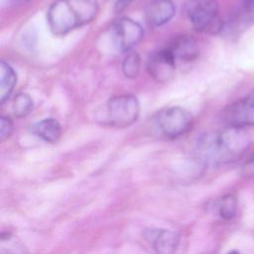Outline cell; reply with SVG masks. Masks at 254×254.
Instances as JSON below:
<instances>
[{
  "instance_id": "cell-22",
  "label": "cell",
  "mask_w": 254,
  "mask_h": 254,
  "mask_svg": "<svg viewBox=\"0 0 254 254\" xmlns=\"http://www.w3.org/2000/svg\"><path fill=\"white\" fill-rule=\"evenodd\" d=\"M227 254H239L237 251H231V252H228Z\"/></svg>"
},
{
  "instance_id": "cell-4",
  "label": "cell",
  "mask_w": 254,
  "mask_h": 254,
  "mask_svg": "<svg viewBox=\"0 0 254 254\" xmlns=\"http://www.w3.org/2000/svg\"><path fill=\"white\" fill-rule=\"evenodd\" d=\"M192 122L191 114L179 106L164 108L155 118L158 131L168 139H176L188 133L192 127Z\"/></svg>"
},
{
  "instance_id": "cell-12",
  "label": "cell",
  "mask_w": 254,
  "mask_h": 254,
  "mask_svg": "<svg viewBox=\"0 0 254 254\" xmlns=\"http://www.w3.org/2000/svg\"><path fill=\"white\" fill-rule=\"evenodd\" d=\"M31 132L37 137L49 143H56L62 135V127L58 120L46 118L31 127Z\"/></svg>"
},
{
  "instance_id": "cell-1",
  "label": "cell",
  "mask_w": 254,
  "mask_h": 254,
  "mask_svg": "<svg viewBox=\"0 0 254 254\" xmlns=\"http://www.w3.org/2000/svg\"><path fill=\"white\" fill-rule=\"evenodd\" d=\"M250 144V136L244 128L227 127L203 134L197 141L196 152L202 163L219 165L236 160Z\"/></svg>"
},
{
  "instance_id": "cell-11",
  "label": "cell",
  "mask_w": 254,
  "mask_h": 254,
  "mask_svg": "<svg viewBox=\"0 0 254 254\" xmlns=\"http://www.w3.org/2000/svg\"><path fill=\"white\" fill-rule=\"evenodd\" d=\"M168 48L171 50L176 60L190 62L193 61L198 56L197 43L190 36L183 35L177 37Z\"/></svg>"
},
{
  "instance_id": "cell-5",
  "label": "cell",
  "mask_w": 254,
  "mask_h": 254,
  "mask_svg": "<svg viewBox=\"0 0 254 254\" xmlns=\"http://www.w3.org/2000/svg\"><path fill=\"white\" fill-rule=\"evenodd\" d=\"M107 120L115 127H127L139 117L140 104L138 99L130 94L117 95L109 99L106 106Z\"/></svg>"
},
{
  "instance_id": "cell-8",
  "label": "cell",
  "mask_w": 254,
  "mask_h": 254,
  "mask_svg": "<svg viewBox=\"0 0 254 254\" xmlns=\"http://www.w3.org/2000/svg\"><path fill=\"white\" fill-rule=\"evenodd\" d=\"M176 61L168 47L155 52L148 61L149 74L158 82L166 83L170 81L176 72Z\"/></svg>"
},
{
  "instance_id": "cell-3",
  "label": "cell",
  "mask_w": 254,
  "mask_h": 254,
  "mask_svg": "<svg viewBox=\"0 0 254 254\" xmlns=\"http://www.w3.org/2000/svg\"><path fill=\"white\" fill-rule=\"evenodd\" d=\"M188 14L193 28L198 32L215 35L223 29L216 0H191L188 4Z\"/></svg>"
},
{
  "instance_id": "cell-15",
  "label": "cell",
  "mask_w": 254,
  "mask_h": 254,
  "mask_svg": "<svg viewBox=\"0 0 254 254\" xmlns=\"http://www.w3.org/2000/svg\"><path fill=\"white\" fill-rule=\"evenodd\" d=\"M235 21L240 26L254 24V0H242L235 15Z\"/></svg>"
},
{
  "instance_id": "cell-17",
  "label": "cell",
  "mask_w": 254,
  "mask_h": 254,
  "mask_svg": "<svg viewBox=\"0 0 254 254\" xmlns=\"http://www.w3.org/2000/svg\"><path fill=\"white\" fill-rule=\"evenodd\" d=\"M33 109V100L27 93H19L13 100V112L17 117L27 116Z\"/></svg>"
},
{
  "instance_id": "cell-23",
  "label": "cell",
  "mask_w": 254,
  "mask_h": 254,
  "mask_svg": "<svg viewBox=\"0 0 254 254\" xmlns=\"http://www.w3.org/2000/svg\"><path fill=\"white\" fill-rule=\"evenodd\" d=\"M121 1H130V0H121Z\"/></svg>"
},
{
  "instance_id": "cell-16",
  "label": "cell",
  "mask_w": 254,
  "mask_h": 254,
  "mask_svg": "<svg viewBox=\"0 0 254 254\" xmlns=\"http://www.w3.org/2000/svg\"><path fill=\"white\" fill-rule=\"evenodd\" d=\"M141 66V60L137 53L131 52L129 53L122 64V70L126 77L134 78L138 75Z\"/></svg>"
},
{
  "instance_id": "cell-14",
  "label": "cell",
  "mask_w": 254,
  "mask_h": 254,
  "mask_svg": "<svg viewBox=\"0 0 254 254\" xmlns=\"http://www.w3.org/2000/svg\"><path fill=\"white\" fill-rule=\"evenodd\" d=\"M0 254H28V251L15 235L10 232H2Z\"/></svg>"
},
{
  "instance_id": "cell-6",
  "label": "cell",
  "mask_w": 254,
  "mask_h": 254,
  "mask_svg": "<svg viewBox=\"0 0 254 254\" xmlns=\"http://www.w3.org/2000/svg\"><path fill=\"white\" fill-rule=\"evenodd\" d=\"M222 119L228 127L246 128L254 125V90L227 105Z\"/></svg>"
},
{
  "instance_id": "cell-7",
  "label": "cell",
  "mask_w": 254,
  "mask_h": 254,
  "mask_svg": "<svg viewBox=\"0 0 254 254\" xmlns=\"http://www.w3.org/2000/svg\"><path fill=\"white\" fill-rule=\"evenodd\" d=\"M144 31L141 25L127 17L118 19L113 26V39L116 46L128 52L132 50L143 38Z\"/></svg>"
},
{
  "instance_id": "cell-21",
  "label": "cell",
  "mask_w": 254,
  "mask_h": 254,
  "mask_svg": "<svg viewBox=\"0 0 254 254\" xmlns=\"http://www.w3.org/2000/svg\"><path fill=\"white\" fill-rule=\"evenodd\" d=\"M9 1H11V2H23V1H26V0H9Z\"/></svg>"
},
{
  "instance_id": "cell-9",
  "label": "cell",
  "mask_w": 254,
  "mask_h": 254,
  "mask_svg": "<svg viewBox=\"0 0 254 254\" xmlns=\"http://www.w3.org/2000/svg\"><path fill=\"white\" fill-rule=\"evenodd\" d=\"M143 237L157 254H176L181 239L175 231L156 227L146 228Z\"/></svg>"
},
{
  "instance_id": "cell-2",
  "label": "cell",
  "mask_w": 254,
  "mask_h": 254,
  "mask_svg": "<svg viewBox=\"0 0 254 254\" xmlns=\"http://www.w3.org/2000/svg\"><path fill=\"white\" fill-rule=\"evenodd\" d=\"M97 0H57L48 10V24L53 34L64 36L94 19Z\"/></svg>"
},
{
  "instance_id": "cell-19",
  "label": "cell",
  "mask_w": 254,
  "mask_h": 254,
  "mask_svg": "<svg viewBox=\"0 0 254 254\" xmlns=\"http://www.w3.org/2000/svg\"><path fill=\"white\" fill-rule=\"evenodd\" d=\"M13 132V123L9 117L1 116L0 119V137L4 141L8 139Z\"/></svg>"
},
{
  "instance_id": "cell-13",
  "label": "cell",
  "mask_w": 254,
  "mask_h": 254,
  "mask_svg": "<svg viewBox=\"0 0 254 254\" xmlns=\"http://www.w3.org/2000/svg\"><path fill=\"white\" fill-rule=\"evenodd\" d=\"M17 81V75L13 67L5 63L1 62L0 65V98L3 104L11 95Z\"/></svg>"
},
{
  "instance_id": "cell-10",
  "label": "cell",
  "mask_w": 254,
  "mask_h": 254,
  "mask_svg": "<svg viewBox=\"0 0 254 254\" xmlns=\"http://www.w3.org/2000/svg\"><path fill=\"white\" fill-rule=\"evenodd\" d=\"M176 13V6L172 0H152L146 7L145 17L152 27H160L168 23Z\"/></svg>"
},
{
  "instance_id": "cell-20",
  "label": "cell",
  "mask_w": 254,
  "mask_h": 254,
  "mask_svg": "<svg viewBox=\"0 0 254 254\" xmlns=\"http://www.w3.org/2000/svg\"><path fill=\"white\" fill-rule=\"evenodd\" d=\"M243 174L247 177H254V155L251 156L243 166Z\"/></svg>"
},
{
  "instance_id": "cell-18",
  "label": "cell",
  "mask_w": 254,
  "mask_h": 254,
  "mask_svg": "<svg viewBox=\"0 0 254 254\" xmlns=\"http://www.w3.org/2000/svg\"><path fill=\"white\" fill-rule=\"evenodd\" d=\"M236 209V200L233 195L223 196L217 203V211L219 216L224 219H230L233 217Z\"/></svg>"
}]
</instances>
